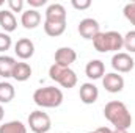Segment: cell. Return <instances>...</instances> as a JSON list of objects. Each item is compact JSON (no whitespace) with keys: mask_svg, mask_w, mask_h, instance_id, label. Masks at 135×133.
Wrapping results in <instances>:
<instances>
[{"mask_svg":"<svg viewBox=\"0 0 135 133\" xmlns=\"http://www.w3.org/2000/svg\"><path fill=\"white\" fill-rule=\"evenodd\" d=\"M0 133H27V127L21 121H9L0 125Z\"/></svg>","mask_w":135,"mask_h":133,"instance_id":"obj_20","label":"cell"},{"mask_svg":"<svg viewBox=\"0 0 135 133\" xmlns=\"http://www.w3.org/2000/svg\"><path fill=\"white\" fill-rule=\"evenodd\" d=\"M21 24H22L27 30H33V28H36V27L41 24V14L38 13V9L30 8V9H27V11L22 13V16H21Z\"/></svg>","mask_w":135,"mask_h":133,"instance_id":"obj_13","label":"cell"},{"mask_svg":"<svg viewBox=\"0 0 135 133\" xmlns=\"http://www.w3.org/2000/svg\"><path fill=\"white\" fill-rule=\"evenodd\" d=\"M93 45L101 53H105V52L118 53V50L124 47V36H121L118 32H105V33L101 32L93 39Z\"/></svg>","mask_w":135,"mask_h":133,"instance_id":"obj_2","label":"cell"},{"mask_svg":"<svg viewBox=\"0 0 135 133\" xmlns=\"http://www.w3.org/2000/svg\"><path fill=\"white\" fill-rule=\"evenodd\" d=\"M104 116L112 125H115V129L127 130L132 125V114L129 113L127 106L119 100L108 102L104 108Z\"/></svg>","mask_w":135,"mask_h":133,"instance_id":"obj_1","label":"cell"},{"mask_svg":"<svg viewBox=\"0 0 135 133\" xmlns=\"http://www.w3.org/2000/svg\"><path fill=\"white\" fill-rule=\"evenodd\" d=\"M2 5H3V0H0V6H2Z\"/></svg>","mask_w":135,"mask_h":133,"instance_id":"obj_31","label":"cell"},{"mask_svg":"<svg viewBox=\"0 0 135 133\" xmlns=\"http://www.w3.org/2000/svg\"><path fill=\"white\" fill-rule=\"evenodd\" d=\"M16 63H17V61H16L13 57L0 55V77H3V78L13 77V70H14Z\"/></svg>","mask_w":135,"mask_h":133,"instance_id":"obj_16","label":"cell"},{"mask_svg":"<svg viewBox=\"0 0 135 133\" xmlns=\"http://www.w3.org/2000/svg\"><path fill=\"white\" fill-rule=\"evenodd\" d=\"M46 3H47L46 0H28V5L33 6V9L35 8H38V6H44Z\"/></svg>","mask_w":135,"mask_h":133,"instance_id":"obj_26","label":"cell"},{"mask_svg":"<svg viewBox=\"0 0 135 133\" xmlns=\"http://www.w3.org/2000/svg\"><path fill=\"white\" fill-rule=\"evenodd\" d=\"M33 100L41 108H57L63 103V93L55 86L38 88L33 93Z\"/></svg>","mask_w":135,"mask_h":133,"instance_id":"obj_3","label":"cell"},{"mask_svg":"<svg viewBox=\"0 0 135 133\" xmlns=\"http://www.w3.org/2000/svg\"><path fill=\"white\" fill-rule=\"evenodd\" d=\"M28 125L33 133H47L52 127V122H50V117L47 113L36 110L33 113H30V116H28Z\"/></svg>","mask_w":135,"mask_h":133,"instance_id":"obj_5","label":"cell"},{"mask_svg":"<svg viewBox=\"0 0 135 133\" xmlns=\"http://www.w3.org/2000/svg\"><path fill=\"white\" fill-rule=\"evenodd\" d=\"M85 74L91 80H99L105 74V66H104V63L101 60H91L85 67Z\"/></svg>","mask_w":135,"mask_h":133,"instance_id":"obj_14","label":"cell"},{"mask_svg":"<svg viewBox=\"0 0 135 133\" xmlns=\"http://www.w3.org/2000/svg\"><path fill=\"white\" fill-rule=\"evenodd\" d=\"M0 27H2L6 33L14 32L16 27H17V21H16L14 13H11L9 9H2V11H0Z\"/></svg>","mask_w":135,"mask_h":133,"instance_id":"obj_15","label":"cell"},{"mask_svg":"<svg viewBox=\"0 0 135 133\" xmlns=\"http://www.w3.org/2000/svg\"><path fill=\"white\" fill-rule=\"evenodd\" d=\"M134 66H135V61L129 53L118 52V53H115L113 58H112V67H113L115 70H118V72H123V74L131 72V70L134 69Z\"/></svg>","mask_w":135,"mask_h":133,"instance_id":"obj_7","label":"cell"},{"mask_svg":"<svg viewBox=\"0 0 135 133\" xmlns=\"http://www.w3.org/2000/svg\"><path fill=\"white\" fill-rule=\"evenodd\" d=\"M32 75V67L28 63H16L14 70H13V78L17 81H25Z\"/></svg>","mask_w":135,"mask_h":133,"instance_id":"obj_17","label":"cell"},{"mask_svg":"<svg viewBox=\"0 0 135 133\" xmlns=\"http://www.w3.org/2000/svg\"><path fill=\"white\" fill-rule=\"evenodd\" d=\"M88 133H98V130H93V132H88Z\"/></svg>","mask_w":135,"mask_h":133,"instance_id":"obj_30","label":"cell"},{"mask_svg":"<svg viewBox=\"0 0 135 133\" xmlns=\"http://www.w3.org/2000/svg\"><path fill=\"white\" fill-rule=\"evenodd\" d=\"M75 60H77V53L71 47H60L55 52V64H58V66L69 67Z\"/></svg>","mask_w":135,"mask_h":133,"instance_id":"obj_9","label":"cell"},{"mask_svg":"<svg viewBox=\"0 0 135 133\" xmlns=\"http://www.w3.org/2000/svg\"><path fill=\"white\" fill-rule=\"evenodd\" d=\"M11 44H13V41H11L9 34L8 33H0V52H6V50H9Z\"/></svg>","mask_w":135,"mask_h":133,"instance_id":"obj_23","label":"cell"},{"mask_svg":"<svg viewBox=\"0 0 135 133\" xmlns=\"http://www.w3.org/2000/svg\"><path fill=\"white\" fill-rule=\"evenodd\" d=\"M79 33L83 39H94L98 34L101 33V25L96 19L93 17H86V19H82L80 24H79Z\"/></svg>","mask_w":135,"mask_h":133,"instance_id":"obj_6","label":"cell"},{"mask_svg":"<svg viewBox=\"0 0 135 133\" xmlns=\"http://www.w3.org/2000/svg\"><path fill=\"white\" fill-rule=\"evenodd\" d=\"M72 3V6L75 8V9H86V8H90L91 6V2L90 0H72L71 2Z\"/></svg>","mask_w":135,"mask_h":133,"instance_id":"obj_25","label":"cell"},{"mask_svg":"<svg viewBox=\"0 0 135 133\" xmlns=\"http://www.w3.org/2000/svg\"><path fill=\"white\" fill-rule=\"evenodd\" d=\"M46 21L49 22H66V9L60 3H52L46 9Z\"/></svg>","mask_w":135,"mask_h":133,"instance_id":"obj_12","label":"cell"},{"mask_svg":"<svg viewBox=\"0 0 135 133\" xmlns=\"http://www.w3.org/2000/svg\"><path fill=\"white\" fill-rule=\"evenodd\" d=\"M79 96H80V100L85 105H91V103H94L98 100V97H99V89L93 83H83L80 86Z\"/></svg>","mask_w":135,"mask_h":133,"instance_id":"obj_11","label":"cell"},{"mask_svg":"<svg viewBox=\"0 0 135 133\" xmlns=\"http://www.w3.org/2000/svg\"><path fill=\"white\" fill-rule=\"evenodd\" d=\"M102 85H104V88L108 93L116 94V93H121L123 91V88H124V78L121 75H118L116 72H110V74H105L104 75Z\"/></svg>","mask_w":135,"mask_h":133,"instance_id":"obj_8","label":"cell"},{"mask_svg":"<svg viewBox=\"0 0 135 133\" xmlns=\"http://www.w3.org/2000/svg\"><path fill=\"white\" fill-rule=\"evenodd\" d=\"M14 52L21 60H28L35 53V44L28 38H22L14 44Z\"/></svg>","mask_w":135,"mask_h":133,"instance_id":"obj_10","label":"cell"},{"mask_svg":"<svg viewBox=\"0 0 135 133\" xmlns=\"http://www.w3.org/2000/svg\"><path fill=\"white\" fill-rule=\"evenodd\" d=\"M66 30V22H49V21H44V32L46 34L52 36V38H57V36H61Z\"/></svg>","mask_w":135,"mask_h":133,"instance_id":"obj_18","label":"cell"},{"mask_svg":"<svg viewBox=\"0 0 135 133\" xmlns=\"http://www.w3.org/2000/svg\"><path fill=\"white\" fill-rule=\"evenodd\" d=\"M124 47L131 53H135V30L129 32V33L124 36Z\"/></svg>","mask_w":135,"mask_h":133,"instance_id":"obj_22","label":"cell"},{"mask_svg":"<svg viewBox=\"0 0 135 133\" xmlns=\"http://www.w3.org/2000/svg\"><path fill=\"white\" fill-rule=\"evenodd\" d=\"M49 75L52 80L60 83L63 88H74L77 85V75L71 67H63L58 64H52L49 69Z\"/></svg>","mask_w":135,"mask_h":133,"instance_id":"obj_4","label":"cell"},{"mask_svg":"<svg viewBox=\"0 0 135 133\" xmlns=\"http://www.w3.org/2000/svg\"><path fill=\"white\" fill-rule=\"evenodd\" d=\"M3 116H5V111H3V106L0 105V122L3 121Z\"/></svg>","mask_w":135,"mask_h":133,"instance_id":"obj_28","label":"cell"},{"mask_svg":"<svg viewBox=\"0 0 135 133\" xmlns=\"http://www.w3.org/2000/svg\"><path fill=\"white\" fill-rule=\"evenodd\" d=\"M8 6L11 13H21L24 8V0H8Z\"/></svg>","mask_w":135,"mask_h":133,"instance_id":"obj_24","label":"cell"},{"mask_svg":"<svg viewBox=\"0 0 135 133\" xmlns=\"http://www.w3.org/2000/svg\"><path fill=\"white\" fill-rule=\"evenodd\" d=\"M98 133H113V130L108 127H101V129H98Z\"/></svg>","mask_w":135,"mask_h":133,"instance_id":"obj_27","label":"cell"},{"mask_svg":"<svg viewBox=\"0 0 135 133\" xmlns=\"http://www.w3.org/2000/svg\"><path fill=\"white\" fill-rule=\"evenodd\" d=\"M113 133H127V130H121V129H115Z\"/></svg>","mask_w":135,"mask_h":133,"instance_id":"obj_29","label":"cell"},{"mask_svg":"<svg viewBox=\"0 0 135 133\" xmlns=\"http://www.w3.org/2000/svg\"><path fill=\"white\" fill-rule=\"evenodd\" d=\"M14 96H16L14 86L8 81H2L0 83V103H9L14 99Z\"/></svg>","mask_w":135,"mask_h":133,"instance_id":"obj_19","label":"cell"},{"mask_svg":"<svg viewBox=\"0 0 135 133\" xmlns=\"http://www.w3.org/2000/svg\"><path fill=\"white\" fill-rule=\"evenodd\" d=\"M123 13H124V17L132 24L135 27V2L132 3H127L126 6H124V9H123Z\"/></svg>","mask_w":135,"mask_h":133,"instance_id":"obj_21","label":"cell"}]
</instances>
